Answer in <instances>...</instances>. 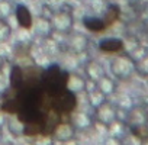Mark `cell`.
<instances>
[{
    "label": "cell",
    "mask_w": 148,
    "mask_h": 145,
    "mask_svg": "<svg viewBox=\"0 0 148 145\" xmlns=\"http://www.w3.org/2000/svg\"><path fill=\"white\" fill-rule=\"evenodd\" d=\"M70 72L67 70H62L60 65L52 64L47 70H44L42 76V89L48 97H54L60 93H62L67 89Z\"/></svg>",
    "instance_id": "1"
},
{
    "label": "cell",
    "mask_w": 148,
    "mask_h": 145,
    "mask_svg": "<svg viewBox=\"0 0 148 145\" xmlns=\"http://www.w3.org/2000/svg\"><path fill=\"white\" fill-rule=\"evenodd\" d=\"M52 109L57 113L62 115H70L77 109V94L70 92L68 89H65L62 93L54 96V97H48V110Z\"/></svg>",
    "instance_id": "2"
},
{
    "label": "cell",
    "mask_w": 148,
    "mask_h": 145,
    "mask_svg": "<svg viewBox=\"0 0 148 145\" xmlns=\"http://www.w3.org/2000/svg\"><path fill=\"white\" fill-rule=\"evenodd\" d=\"M49 23H51V29L54 32L70 34L73 31V26H74V18H73L71 12L58 10L57 13L52 15V18L49 19Z\"/></svg>",
    "instance_id": "3"
},
{
    "label": "cell",
    "mask_w": 148,
    "mask_h": 145,
    "mask_svg": "<svg viewBox=\"0 0 148 145\" xmlns=\"http://www.w3.org/2000/svg\"><path fill=\"white\" fill-rule=\"evenodd\" d=\"M44 70L39 65H29L23 68V77H25V84L23 87H36L42 86V76H44Z\"/></svg>",
    "instance_id": "4"
},
{
    "label": "cell",
    "mask_w": 148,
    "mask_h": 145,
    "mask_svg": "<svg viewBox=\"0 0 148 145\" xmlns=\"http://www.w3.org/2000/svg\"><path fill=\"white\" fill-rule=\"evenodd\" d=\"M74 135H76V126H74L71 122H62L61 120L55 126L51 136H54L58 142H68L70 139L74 138Z\"/></svg>",
    "instance_id": "5"
},
{
    "label": "cell",
    "mask_w": 148,
    "mask_h": 145,
    "mask_svg": "<svg viewBox=\"0 0 148 145\" xmlns=\"http://www.w3.org/2000/svg\"><path fill=\"white\" fill-rule=\"evenodd\" d=\"M15 16H16L18 25H19L22 29H26V31H31V29H32L34 16H32L31 10L28 9V6H25V5H16Z\"/></svg>",
    "instance_id": "6"
},
{
    "label": "cell",
    "mask_w": 148,
    "mask_h": 145,
    "mask_svg": "<svg viewBox=\"0 0 148 145\" xmlns=\"http://www.w3.org/2000/svg\"><path fill=\"white\" fill-rule=\"evenodd\" d=\"M99 49L106 54H118L125 49V42L119 38H105L99 42Z\"/></svg>",
    "instance_id": "7"
},
{
    "label": "cell",
    "mask_w": 148,
    "mask_h": 145,
    "mask_svg": "<svg viewBox=\"0 0 148 145\" xmlns=\"http://www.w3.org/2000/svg\"><path fill=\"white\" fill-rule=\"evenodd\" d=\"M67 45H68V49L73 51L74 54H82L87 48V38L83 34H71L68 36Z\"/></svg>",
    "instance_id": "8"
},
{
    "label": "cell",
    "mask_w": 148,
    "mask_h": 145,
    "mask_svg": "<svg viewBox=\"0 0 148 145\" xmlns=\"http://www.w3.org/2000/svg\"><path fill=\"white\" fill-rule=\"evenodd\" d=\"M9 84L13 92H19L23 89L25 84V77H23V67L22 65H13L10 70V76H9Z\"/></svg>",
    "instance_id": "9"
},
{
    "label": "cell",
    "mask_w": 148,
    "mask_h": 145,
    "mask_svg": "<svg viewBox=\"0 0 148 145\" xmlns=\"http://www.w3.org/2000/svg\"><path fill=\"white\" fill-rule=\"evenodd\" d=\"M83 25L87 31H92L95 34H100V32H105L108 31L105 22L102 18H96V16H86L83 19Z\"/></svg>",
    "instance_id": "10"
},
{
    "label": "cell",
    "mask_w": 148,
    "mask_h": 145,
    "mask_svg": "<svg viewBox=\"0 0 148 145\" xmlns=\"http://www.w3.org/2000/svg\"><path fill=\"white\" fill-rule=\"evenodd\" d=\"M119 18H121V8L118 5H109V8L106 9V12H105L102 19H103L106 28L109 29L119 21Z\"/></svg>",
    "instance_id": "11"
},
{
    "label": "cell",
    "mask_w": 148,
    "mask_h": 145,
    "mask_svg": "<svg viewBox=\"0 0 148 145\" xmlns=\"http://www.w3.org/2000/svg\"><path fill=\"white\" fill-rule=\"evenodd\" d=\"M44 126L45 122L42 120H34V122H26L23 123V135L25 136H38L44 133Z\"/></svg>",
    "instance_id": "12"
},
{
    "label": "cell",
    "mask_w": 148,
    "mask_h": 145,
    "mask_svg": "<svg viewBox=\"0 0 148 145\" xmlns=\"http://www.w3.org/2000/svg\"><path fill=\"white\" fill-rule=\"evenodd\" d=\"M67 89L77 94L79 92H83L86 89V80L79 74H70L67 81Z\"/></svg>",
    "instance_id": "13"
},
{
    "label": "cell",
    "mask_w": 148,
    "mask_h": 145,
    "mask_svg": "<svg viewBox=\"0 0 148 145\" xmlns=\"http://www.w3.org/2000/svg\"><path fill=\"white\" fill-rule=\"evenodd\" d=\"M32 29L36 31V34H39V35H48V34L52 31V29H51V23H49V21H45L44 18L34 19Z\"/></svg>",
    "instance_id": "14"
},
{
    "label": "cell",
    "mask_w": 148,
    "mask_h": 145,
    "mask_svg": "<svg viewBox=\"0 0 148 145\" xmlns=\"http://www.w3.org/2000/svg\"><path fill=\"white\" fill-rule=\"evenodd\" d=\"M131 132L139 141L148 142V126L141 125V123H134V125H131Z\"/></svg>",
    "instance_id": "15"
},
{
    "label": "cell",
    "mask_w": 148,
    "mask_h": 145,
    "mask_svg": "<svg viewBox=\"0 0 148 145\" xmlns=\"http://www.w3.org/2000/svg\"><path fill=\"white\" fill-rule=\"evenodd\" d=\"M31 49H32V45L29 42H18L13 48V55L16 58H25V57H29Z\"/></svg>",
    "instance_id": "16"
},
{
    "label": "cell",
    "mask_w": 148,
    "mask_h": 145,
    "mask_svg": "<svg viewBox=\"0 0 148 145\" xmlns=\"http://www.w3.org/2000/svg\"><path fill=\"white\" fill-rule=\"evenodd\" d=\"M71 123H73L74 126H77V128L84 129V128L89 125V118H87V115H86L84 112H77V113L73 115Z\"/></svg>",
    "instance_id": "17"
},
{
    "label": "cell",
    "mask_w": 148,
    "mask_h": 145,
    "mask_svg": "<svg viewBox=\"0 0 148 145\" xmlns=\"http://www.w3.org/2000/svg\"><path fill=\"white\" fill-rule=\"evenodd\" d=\"M10 35H12V28H10V25H9L6 21L0 19V44L8 42L9 38H10Z\"/></svg>",
    "instance_id": "18"
},
{
    "label": "cell",
    "mask_w": 148,
    "mask_h": 145,
    "mask_svg": "<svg viewBox=\"0 0 148 145\" xmlns=\"http://www.w3.org/2000/svg\"><path fill=\"white\" fill-rule=\"evenodd\" d=\"M8 125H9V131H10L15 136H18V135H23V123L16 118V115H15V118H13L12 120L8 122Z\"/></svg>",
    "instance_id": "19"
},
{
    "label": "cell",
    "mask_w": 148,
    "mask_h": 145,
    "mask_svg": "<svg viewBox=\"0 0 148 145\" xmlns=\"http://www.w3.org/2000/svg\"><path fill=\"white\" fill-rule=\"evenodd\" d=\"M12 16V5L8 0H0V19L8 21Z\"/></svg>",
    "instance_id": "20"
},
{
    "label": "cell",
    "mask_w": 148,
    "mask_h": 145,
    "mask_svg": "<svg viewBox=\"0 0 148 145\" xmlns=\"http://www.w3.org/2000/svg\"><path fill=\"white\" fill-rule=\"evenodd\" d=\"M3 67H5V60H3V57H2V55H0V72H2Z\"/></svg>",
    "instance_id": "21"
},
{
    "label": "cell",
    "mask_w": 148,
    "mask_h": 145,
    "mask_svg": "<svg viewBox=\"0 0 148 145\" xmlns=\"http://www.w3.org/2000/svg\"><path fill=\"white\" fill-rule=\"evenodd\" d=\"M3 123H5V118H3V115H2V110H0V128H2Z\"/></svg>",
    "instance_id": "22"
}]
</instances>
